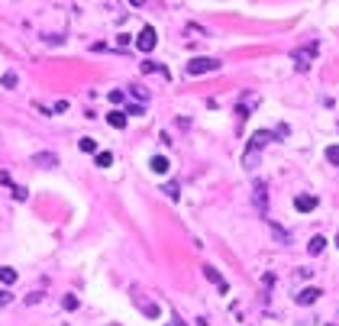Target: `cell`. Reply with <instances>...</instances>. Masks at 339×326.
<instances>
[{"mask_svg":"<svg viewBox=\"0 0 339 326\" xmlns=\"http://www.w3.org/2000/svg\"><path fill=\"white\" fill-rule=\"evenodd\" d=\"M13 197H16V200H26L29 194H26V187H13Z\"/></svg>","mask_w":339,"mask_h":326,"instance_id":"603a6c76","label":"cell"},{"mask_svg":"<svg viewBox=\"0 0 339 326\" xmlns=\"http://www.w3.org/2000/svg\"><path fill=\"white\" fill-rule=\"evenodd\" d=\"M187 32H194V36H207V29H200V26H194V23L187 26Z\"/></svg>","mask_w":339,"mask_h":326,"instance_id":"484cf974","label":"cell"},{"mask_svg":"<svg viewBox=\"0 0 339 326\" xmlns=\"http://www.w3.org/2000/svg\"><path fill=\"white\" fill-rule=\"evenodd\" d=\"M123 113H126V117H130V113H133V117H142V113H146V107H142V104H130Z\"/></svg>","mask_w":339,"mask_h":326,"instance_id":"e0dca14e","label":"cell"},{"mask_svg":"<svg viewBox=\"0 0 339 326\" xmlns=\"http://www.w3.org/2000/svg\"><path fill=\"white\" fill-rule=\"evenodd\" d=\"M216 68H220L216 58L200 55V58H191V62H187V74H207V71H216Z\"/></svg>","mask_w":339,"mask_h":326,"instance_id":"7a4b0ae2","label":"cell"},{"mask_svg":"<svg viewBox=\"0 0 339 326\" xmlns=\"http://www.w3.org/2000/svg\"><path fill=\"white\" fill-rule=\"evenodd\" d=\"M130 3H133V6H142V3H146V0H130Z\"/></svg>","mask_w":339,"mask_h":326,"instance_id":"83f0119b","label":"cell"},{"mask_svg":"<svg viewBox=\"0 0 339 326\" xmlns=\"http://www.w3.org/2000/svg\"><path fill=\"white\" fill-rule=\"evenodd\" d=\"M323 249H327V239H323V236H314V239H310V246H307V252H310V255H320Z\"/></svg>","mask_w":339,"mask_h":326,"instance_id":"8fae6325","label":"cell"},{"mask_svg":"<svg viewBox=\"0 0 339 326\" xmlns=\"http://www.w3.org/2000/svg\"><path fill=\"white\" fill-rule=\"evenodd\" d=\"M65 110H68V100H58V104L52 107V113H65Z\"/></svg>","mask_w":339,"mask_h":326,"instance_id":"cb8c5ba5","label":"cell"},{"mask_svg":"<svg viewBox=\"0 0 339 326\" xmlns=\"http://www.w3.org/2000/svg\"><path fill=\"white\" fill-rule=\"evenodd\" d=\"M149 168H152L155 174H168V168H171V162H168L165 155H152V159H149Z\"/></svg>","mask_w":339,"mask_h":326,"instance_id":"8992f818","label":"cell"},{"mask_svg":"<svg viewBox=\"0 0 339 326\" xmlns=\"http://www.w3.org/2000/svg\"><path fill=\"white\" fill-rule=\"evenodd\" d=\"M203 278H207V281H213L216 288H220V294H226V291H229V284L223 281V275L213 268V265H203Z\"/></svg>","mask_w":339,"mask_h":326,"instance_id":"277c9868","label":"cell"},{"mask_svg":"<svg viewBox=\"0 0 339 326\" xmlns=\"http://www.w3.org/2000/svg\"><path fill=\"white\" fill-rule=\"evenodd\" d=\"M171 326H187V323H184V320H181V317H174V323H171Z\"/></svg>","mask_w":339,"mask_h":326,"instance_id":"4316f807","label":"cell"},{"mask_svg":"<svg viewBox=\"0 0 339 326\" xmlns=\"http://www.w3.org/2000/svg\"><path fill=\"white\" fill-rule=\"evenodd\" d=\"M255 207L265 213V207H268V200H265V184H255Z\"/></svg>","mask_w":339,"mask_h":326,"instance_id":"7c38bea8","label":"cell"},{"mask_svg":"<svg viewBox=\"0 0 339 326\" xmlns=\"http://www.w3.org/2000/svg\"><path fill=\"white\" fill-rule=\"evenodd\" d=\"M268 226H271V233H275V239H278V242H284V246H288V242H291V236L284 233V229L278 226V223H271V220H268Z\"/></svg>","mask_w":339,"mask_h":326,"instance_id":"4fadbf2b","label":"cell"},{"mask_svg":"<svg viewBox=\"0 0 339 326\" xmlns=\"http://www.w3.org/2000/svg\"><path fill=\"white\" fill-rule=\"evenodd\" d=\"M294 207L301 210V213H310V210H317V197L301 194V197H294Z\"/></svg>","mask_w":339,"mask_h":326,"instance_id":"52a82bcc","label":"cell"},{"mask_svg":"<svg viewBox=\"0 0 339 326\" xmlns=\"http://www.w3.org/2000/svg\"><path fill=\"white\" fill-rule=\"evenodd\" d=\"M327 159L333 162V165H336V162H339V149H336V146H330V149H327Z\"/></svg>","mask_w":339,"mask_h":326,"instance_id":"7402d4cb","label":"cell"},{"mask_svg":"<svg viewBox=\"0 0 339 326\" xmlns=\"http://www.w3.org/2000/svg\"><path fill=\"white\" fill-rule=\"evenodd\" d=\"M16 271L13 268H6V265H0V284H6V288H10V284H16Z\"/></svg>","mask_w":339,"mask_h":326,"instance_id":"30bf717a","label":"cell"},{"mask_svg":"<svg viewBox=\"0 0 339 326\" xmlns=\"http://www.w3.org/2000/svg\"><path fill=\"white\" fill-rule=\"evenodd\" d=\"M162 191H165L168 197H171V200H178V194H181V191H178V184H174V181H168V184L162 187Z\"/></svg>","mask_w":339,"mask_h":326,"instance_id":"2e32d148","label":"cell"},{"mask_svg":"<svg viewBox=\"0 0 339 326\" xmlns=\"http://www.w3.org/2000/svg\"><path fill=\"white\" fill-rule=\"evenodd\" d=\"M142 310H146L149 317H159V307H152V304H142Z\"/></svg>","mask_w":339,"mask_h":326,"instance_id":"d4e9b609","label":"cell"},{"mask_svg":"<svg viewBox=\"0 0 339 326\" xmlns=\"http://www.w3.org/2000/svg\"><path fill=\"white\" fill-rule=\"evenodd\" d=\"M94 162H97V168H110L113 165V155L110 152H97V159H94Z\"/></svg>","mask_w":339,"mask_h":326,"instance_id":"9a60e30c","label":"cell"},{"mask_svg":"<svg viewBox=\"0 0 339 326\" xmlns=\"http://www.w3.org/2000/svg\"><path fill=\"white\" fill-rule=\"evenodd\" d=\"M0 84H3V87H16V74H13V71H6L3 78H0Z\"/></svg>","mask_w":339,"mask_h":326,"instance_id":"ac0fdd59","label":"cell"},{"mask_svg":"<svg viewBox=\"0 0 339 326\" xmlns=\"http://www.w3.org/2000/svg\"><path fill=\"white\" fill-rule=\"evenodd\" d=\"M32 165H39V168H52V165H58V159L52 152H36L32 155Z\"/></svg>","mask_w":339,"mask_h":326,"instance_id":"ba28073f","label":"cell"},{"mask_svg":"<svg viewBox=\"0 0 339 326\" xmlns=\"http://www.w3.org/2000/svg\"><path fill=\"white\" fill-rule=\"evenodd\" d=\"M13 301V294H10V291H6V288H0V307H6V304H10Z\"/></svg>","mask_w":339,"mask_h":326,"instance_id":"ffe728a7","label":"cell"},{"mask_svg":"<svg viewBox=\"0 0 339 326\" xmlns=\"http://www.w3.org/2000/svg\"><path fill=\"white\" fill-rule=\"evenodd\" d=\"M317 58V42L314 45H304V49H297L294 52V62H297V71H307L310 62Z\"/></svg>","mask_w":339,"mask_h":326,"instance_id":"3957f363","label":"cell"},{"mask_svg":"<svg viewBox=\"0 0 339 326\" xmlns=\"http://www.w3.org/2000/svg\"><path fill=\"white\" fill-rule=\"evenodd\" d=\"M78 146H81V152H97V142H94L91 136H81V142H78Z\"/></svg>","mask_w":339,"mask_h":326,"instance_id":"5bb4252c","label":"cell"},{"mask_svg":"<svg viewBox=\"0 0 339 326\" xmlns=\"http://www.w3.org/2000/svg\"><path fill=\"white\" fill-rule=\"evenodd\" d=\"M320 294H323V291H320V288H304V291H301V294H297V297H294V301H297V304H301V307H307V304H317V301H320Z\"/></svg>","mask_w":339,"mask_h":326,"instance_id":"5b68a950","label":"cell"},{"mask_svg":"<svg viewBox=\"0 0 339 326\" xmlns=\"http://www.w3.org/2000/svg\"><path fill=\"white\" fill-rule=\"evenodd\" d=\"M62 304H65V310H78V297H74V294H68Z\"/></svg>","mask_w":339,"mask_h":326,"instance_id":"d6986e66","label":"cell"},{"mask_svg":"<svg viewBox=\"0 0 339 326\" xmlns=\"http://www.w3.org/2000/svg\"><path fill=\"white\" fill-rule=\"evenodd\" d=\"M142 71H162V74H168L165 68H162V65H155V62H146V65H142Z\"/></svg>","mask_w":339,"mask_h":326,"instance_id":"44dd1931","label":"cell"},{"mask_svg":"<svg viewBox=\"0 0 339 326\" xmlns=\"http://www.w3.org/2000/svg\"><path fill=\"white\" fill-rule=\"evenodd\" d=\"M107 123H110L113 130H123V126H126V113L123 110H110V113H107Z\"/></svg>","mask_w":339,"mask_h":326,"instance_id":"9c48e42d","label":"cell"},{"mask_svg":"<svg viewBox=\"0 0 339 326\" xmlns=\"http://www.w3.org/2000/svg\"><path fill=\"white\" fill-rule=\"evenodd\" d=\"M155 42H159V32H155V26H142L139 36H136V49H139V52H152Z\"/></svg>","mask_w":339,"mask_h":326,"instance_id":"6da1fadb","label":"cell"}]
</instances>
